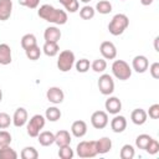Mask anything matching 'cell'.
<instances>
[{
	"mask_svg": "<svg viewBox=\"0 0 159 159\" xmlns=\"http://www.w3.org/2000/svg\"><path fill=\"white\" fill-rule=\"evenodd\" d=\"M75 155L73 150L71 149L70 145H65V147H60L58 149V157L61 159H72Z\"/></svg>",
	"mask_w": 159,
	"mask_h": 159,
	"instance_id": "36",
	"label": "cell"
},
{
	"mask_svg": "<svg viewBox=\"0 0 159 159\" xmlns=\"http://www.w3.org/2000/svg\"><path fill=\"white\" fill-rule=\"evenodd\" d=\"M98 89L104 96H111L114 92V81L111 75L103 73L98 78Z\"/></svg>",
	"mask_w": 159,
	"mask_h": 159,
	"instance_id": "7",
	"label": "cell"
},
{
	"mask_svg": "<svg viewBox=\"0 0 159 159\" xmlns=\"http://www.w3.org/2000/svg\"><path fill=\"white\" fill-rule=\"evenodd\" d=\"M149 67V61L144 55H137L132 61V68L137 73H144Z\"/></svg>",
	"mask_w": 159,
	"mask_h": 159,
	"instance_id": "12",
	"label": "cell"
},
{
	"mask_svg": "<svg viewBox=\"0 0 159 159\" xmlns=\"http://www.w3.org/2000/svg\"><path fill=\"white\" fill-rule=\"evenodd\" d=\"M148 114L143 108H135L130 113V119L135 125H143L147 122Z\"/></svg>",
	"mask_w": 159,
	"mask_h": 159,
	"instance_id": "18",
	"label": "cell"
},
{
	"mask_svg": "<svg viewBox=\"0 0 159 159\" xmlns=\"http://www.w3.org/2000/svg\"><path fill=\"white\" fill-rule=\"evenodd\" d=\"M41 51H42V50H40V47L36 45V46H32V47L25 50V55H26V57H27L29 60H31V61H36V60L40 58V56H41Z\"/></svg>",
	"mask_w": 159,
	"mask_h": 159,
	"instance_id": "33",
	"label": "cell"
},
{
	"mask_svg": "<svg viewBox=\"0 0 159 159\" xmlns=\"http://www.w3.org/2000/svg\"><path fill=\"white\" fill-rule=\"evenodd\" d=\"M76 153L80 158H93L96 157L97 148H96V140H82L76 147Z\"/></svg>",
	"mask_w": 159,
	"mask_h": 159,
	"instance_id": "6",
	"label": "cell"
},
{
	"mask_svg": "<svg viewBox=\"0 0 159 159\" xmlns=\"http://www.w3.org/2000/svg\"><path fill=\"white\" fill-rule=\"evenodd\" d=\"M145 152L149 153V154H152V155L157 154V153L159 152V142H158L157 139H152L150 143H149V145L147 147Z\"/></svg>",
	"mask_w": 159,
	"mask_h": 159,
	"instance_id": "39",
	"label": "cell"
},
{
	"mask_svg": "<svg viewBox=\"0 0 159 159\" xmlns=\"http://www.w3.org/2000/svg\"><path fill=\"white\" fill-rule=\"evenodd\" d=\"M45 123H46V118L45 116H41V114H35L30 118V120L27 122V125H26V130H27V134L31 137V138H36L39 135V133L41 132V129L45 127Z\"/></svg>",
	"mask_w": 159,
	"mask_h": 159,
	"instance_id": "5",
	"label": "cell"
},
{
	"mask_svg": "<svg viewBox=\"0 0 159 159\" xmlns=\"http://www.w3.org/2000/svg\"><path fill=\"white\" fill-rule=\"evenodd\" d=\"M127 128V119L124 116H119V114H114L113 119L111 120V129L114 133H122L124 132Z\"/></svg>",
	"mask_w": 159,
	"mask_h": 159,
	"instance_id": "14",
	"label": "cell"
},
{
	"mask_svg": "<svg viewBox=\"0 0 159 159\" xmlns=\"http://www.w3.org/2000/svg\"><path fill=\"white\" fill-rule=\"evenodd\" d=\"M43 39L46 42H58L61 39V30L56 26H48L45 29Z\"/></svg>",
	"mask_w": 159,
	"mask_h": 159,
	"instance_id": "15",
	"label": "cell"
},
{
	"mask_svg": "<svg viewBox=\"0 0 159 159\" xmlns=\"http://www.w3.org/2000/svg\"><path fill=\"white\" fill-rule=\"evenodd\" d=\"M61 116H62L61 114V111L57 107H55V106L48 107L46 109V112H45V118L47 120H50V122H57L61 118Z\"/></svg>",
	"mask_w": 159,
	"mask_h": 159,
	"instance_id": "25",
	"label": "cell"
},
{
	"mask_svg": "<svg viewBox=\"0 0 159 159\" xmlns=\"http://www.w3.org/2000/svg\"><path fill=\"white\" fill-rule=\"evenodd\" d=\"M19 4L29 9H36L40 4V0H19Z\"/></svg>",
	"mask_w": 159,
	"mask_h": 159,
	"instance_id": "41",
	"label": "cell"
},
{
	"mask_svg": "<svg viewBox=\"0 0 159 159\" xmlns=\"http://www.w3.org/2000/svg\"><path fill=\"white\" fill-rule=\"evenodd\" d=\"M12 12L11 0H0V21H6L10 19Z\"/></svg>",
	"mask_w": 159,
	"mask_h": 159,
	"instance_id": "17",
	"label": "cell"
},
{
	"mask_svg": "<svg viewBox=\"0 0 159 159\" xmlns=\"http://www.w3.org/2000/svg\"><path fill=\"white\" fill-rule=\"evenodd\" d=\"M71 134L68 130L61 129L55 134V143L57 144V147H65V145H70L71 144Z\"/></svg>",
	"mask_w": 159,
	"mask_h": 159,
	"instance_id": "19",
	"label": "cell"
},
{
	"mask_svg": "<svg viewBox=\"0 0 159 159\" xmlns=\"http://www.w3.org/2000/svg\"><path fill=\"white\" fill-rule=\"evenodd\" d=\"M120 1H125V0H120Z\"/></svg>",
	"mask_w": 159,
	"mask_h": 159,
	"instance_id": "47",
	"label": "cell"
},
{
	"mask_svg": "<svg viewBox=\"0 0 159 159\" xmlns=\"http://www.w3.org/2000/svg\"><path fill=\"white\" fill-rule=\"evenodd\" d=\"M153 1H154V0H140V4L144 5V6H149V5L153 4Z\"/></svg>",
	"mask_w": 159,
	"mask_h": 159,
	"instance_id": "43",
	"label": "cell"
},
{
	"mask_svg": "<svg viewBox=\"0 0 159 159\" xmlns=\"http://www.w3.org/2000/svg\"><path fill=\"white\" fill-rule=\"evenodd\" d=\"M147 114L152 118V119H158L159 118V104L155 103V104H152L149 107V111L147 112Z\"/></svg>",
	"mask_w": 159,
	"mask_h": 159,
	"instance_id": "40",
	"label": "cell"
},
{
	"mask_svg": "<svg viewBox=\"0 0 159 159\" xmlns=\"http://www.w3.org/2000/svg\"><path fill=\"white\" fill-rule=\"evenodd\" d=\"M129 26V19L125 14H116L108 24V31L113 36L122 35Z\"/></svg>",
	"mask_w": 159,
	"mask_h": 159,
	"instance_id": "2",
	"label": "cell"
},
{
	"mask_svg": "<svg viewBox=\"0 0 159 159\" xmlns=\"http://www.w3.org/2000/svg\"><path fill=\"white\" fill-rule=\"evenodd\" d=\"M22 159H37L39 158V152L34 147H25L21 153H20Z\"/></svg>",
	"mask_w": 159,
	"mask_h": 159,
	"instance_id": "32",
	"label": "cell"
},
{
	"mask_svg": "<svg viewBox=\"0 0 159 159\" xmlns=\"http://www.w3.org/2000/svg\"><path fill=\"white\" fill-rule=\"evenodd\" d=\"M158 41H159V37L157 36V37L154 39V47H155V51H157V52H159V47H158Z\"/></svg>",
	"mask_w": 159,
	"mask_h": 159,
	"instance_id": "44",
	"label": "cell"
},
{
	"mask_svg": "<svg viewBox=\"0 0 159 159\" xmlns=\"http://www.w3.org/2000/svg\"><path fill=\"white\" fill-rule=\"evenodd\" d=\"M134 155H135V150L130 144H124L119 152V157L122 159H133Z\"/></svg>",
	"mask_w": 159,
	"mask_h": 159,
	"instance_id": "29",
	"label": "cell"
},
{
	"mask_svg": "<svg viewBox=\"0 0 159 159\" xmlns=\"http://www.w3.org/2000/svg\"><path fill=\"white\" fill-rule=\"evenodd\" d=\"M12 61L11 48L7 43H0V65L6 66L10 65Z\"/></svg>",
	"mask_w": 159,
	"mask_h": 159,
	"instance_id": "20",
	"label": "cell"
},
{
	"mask_svg": "<svg viewBox=\"0 0 159 159\" xmlns=\"http://www.w3.org/2000/svg\"><path fill=\"white\" fill-rule=\"evenodd\" d=\"M61 2V5L65 7V10L70 11V12H76L80 7L78 0H58Z\"/></svg>",
	"mask_w": 159,
	"mask_h": 159,
	"instance_id": "34",
	"label": "cell"
},
{
	"mask_svg": "<svg viewBox=\"0 0 159 159\" xmlns=\"http://www.w3.org/2000/svg\"><path fill=\"white\" fill-rule=\"evenodd\" d=\"M36 45H37V40H36V36L34 34H25L21 37V47L24 50H27V48L36 46Z\"/></svg>",
	"mask_w": 159,
	"mask_h": 159,
	"instance_id": "24",
	"label": "cell"
},
{
	"mask_svg": "<svg viewBox=\"0 0 159 159\" xmlns=\"http://www.w3.org/2000/svg\"><path fill=\"white\" fill-rule=\"evenodd\" d=\"M46 98L53 104H60L65 99V93L60 87H50L46 92Z\"/></svg>",
	"mask_w": 159,
	"mask_h": 159,
	"instance_id": "10",
	"label": "cell"
},
{
	"mask_svg": "<svg viewBox=\"0 0 159 159\" xmlns=\"http://www.w3.org/2000/svg\"><path fill=\"white\" fill-rule=\"evenodd\" d=\"M75 53L71 50H63L60 52L58 58H57V68L61 72H68L73 66H75Z\"/></svg>",
	"mask_w": 159,
	"mask_h": 159,
	"instance_id": "4",
	"label": "cell"
},
{
	"mask_svg": "<svg viewBox=\"0 0 159 159\" xmlns=\"http://www.w3.org/2000/svg\"><path fill=\"white\" fill-rule=\"evenodd\" d=\"M91 124L96 129H103L108 125V113L104 111H96L91 116Z\"/></svg>",
	"mask_w": 159,
	"mask_h": 159,
	"instance_id": "8",
	"label": "cell"
},
{
	"mask_svg": "<svg viewBox=\"0 0 159 159\" xmlns=\"http://www.w3.org/2000/svg\"><path fill=\"white\" fill-rule=\"evenodd\" d=\"M94 15H96L94 7H92L89 5H84L82 9H80V16L83 20H91L94 17Z\"/></svg>",
	"mask_w": 159,
	"mask_h": 159,
	"instance_id": "30",
	"label": "cell"
},
{
	"mask_svg": "<svg viewBox=\"0 0 159 159\" xmlns=\"http://www.w3.org/2000/svg\"><path fill=\"white\" fill-rule=\"evenodd\" d=\"M75 66H76V70L80 73H86L91 67V62L87 58H81L77 62H75Z\"/></svg>",
	"mask_w": 159,
	"mask_h": 159,
	"instance_id": "35",
	"label": "cell"
},
{
	"mask_svg": "<svg viewBox=\"0 0 159 159\" xmlns=\"http://www.w3.org/2000/svg\"><path fill=\"white\" fill-rule=\"evenodd\" d=\"M97 12L102 14V15H107L112 11V4L108 1V0H101L97 2L96 5V9H94Z\"/></svg>",
	"mask_w": 159,
	"mask_h": 159,
	"instance_id": "26",
	"label": "cell"
},
{
	"mask_svg": "<svg viewBox=\"0 0 159 159\" xmlns=\"http://www.w3.org/2000/svg\"><path fill=\"white\" fill-rule=\"evenodd\" d=\"M152 139H153V138H152L149 134H139V135L135 138V145H137L139 149L145 150Z\"/></svg>",
	"mask_w": 159,
	"mask_h": 159,
	"instance_id": "27",
	"label": "cell"
},
{
	"mask_svg": "<svg viewBox=\"0 0 159 159\" xmlns=\"http://www.w3.org/2000/svg\"><path fill=\"white\" fill-rule=\"evenodd\" d=\"M104 108H106V112L109 113V114H118L120 111H122V102L118 97H108L104 102Z\"/></svg>",
	"mask_w": 159,
	"mask_h": 159,
	"instance_id": "11",
	"label": "cell"
},
{
	"mask_svg": "<svg viewBox=\"0 0 159 159\" xmlns=\"http://www.w3.org/2000/svg\"><path fill=\"white\" fill-rule=\"evenodd\" d=\"M112 73L119 81H127L132 76V68L124 60H116L112 63Z\"/></svg>",
	"mask_w": 159,
	"mask_h": 159,
	"instance_id": "3",
	"label": "cell"
},
{
	"mask_svg": "<svg viewBox=\"0 0 159 159\" xmlns=\"http://www.w3.org/2000/svg\"><path fill=\"white\" fill-rule=\"evenodd\" d=\"M11 123H12V118L5 112H0V129L9 128Z\"/></svg>",
	"mask_w": 159,
	"mask_h": 159,
	"instance_id": "37",
	"label": "cell"
},
{
	"mask_svg": "<svg viewBox=\"0 0 159 159\" xmlns=\"http://www.w3.org/2000/svg\"><path fill=\"white\" fill-rule=\"evenodd\" d=\"M40 145L42 147H50L55 143V134L50 130H43V132H40L39 135L36 137Z\"/></svg>",
	"mask_w": 159,
	"mask_h": 159,
	"instance_id": "21",
	"label": "cell"
},
{
	"mask_svg": "<svg viewBox=\"0 0 159 159\" xmlns=\"http://www.w3.org/2000/svg\"><path fill=\"white\" fill-rule=\"evenodd\" d=\"M96 148L98 154H106L112 149V140L108 137H102L96 140Z\"/></svg>",
	"mask_w": 159,
	"mask_h": 159,
	"instance_id": "22",
	"label": "cell"
},
{
	"mask_svg": "<svg viewBox=\"0 0 159 159\" xmlns=\"http://www.w3.org/2000/svg\"><path fill=\"white\" fill-rule=\"evenodd\" d=\"M27 111L24 108V107H19L15 112H14V116H12V124L17 128H21L24 127L26 123H27Z\"/></svg>",
	"mask_w": 159,
	"mask_h": 159,
	"instance_id": "13",
	"label": "cell"
},
{
	"mask_svg": "<svg viewBox=\"0 0 159 159\" xmlns=\"http://www.w3.org/2000/svg\"><path fill=\"white\" fill-rule=\"evenodd\" d=\"M37 15L42 20H45L47 22H51V24H55V25H65L68 20L67 12L65 10L56 9L50 4L41 5L37 10Z\"/></svg>",
	"mask_w": 159,
	"mask_h": 159,
	"instance_id": "1",
	"label": "cell"
},
{
	"mask_svg": "<svg viewBox=\"0 0 159 159\" xmlns=\"http://www.w3.org/2000/svg\"><path fill=\"white\" fill-rule=\"evenodd\" d=\"M1 99H2V91H1V88H0V102H1Z\"/></svg>",
	"mask_w": 159,
	"mask_h": 159,
	"instance_id": "45",
	"label": "cell"
},
{
	"mask_svg": "<svg viewBox=\"0 0 159 159\" xmlns=\"http://www.w3.org/2000/svg\"><path fill=\"white\" fill-rule=\"evenodd\" d=\"M71 133L76 138H82L87 133V124L84 120H75L71 125Z\"/></svg>",
	"mask_w": 159,
	"mask_h": 159,
	"instance_id": "16",
	"label": "cell"
},
{
	"mask_svg": "<svg viewBox=\"0 0 159 159\" xmlns=\"http://www.w3.org/2000/svg\"><path fill=\"white\" fill-rule=\"evenodd\" d=\"M42 52L48 57H55L60 52V47L57 42H46L42 46Z\"/></svg>",
	"mask_w": 159,
	"mask_h": 159,
	"instance_id": "23",
	"label": "cell"
},
{
	"mask_svg": "<svg viewBox=\"0 0 159 159\" xmlns=\"http://www.w3.org/2000/svg\"><path fill=\"white\" fill-rule=\"evenodd\" d=\"M11 140H12L11 134L7 130H0V148L1 147H6V145H10Z\"/></svg>",
	"mask_w": 159,
	"mask_h": 159,
	"instance_id": "38",
	"label": "cell"
},
{
	"mask_svg": "<svg viewBox=\"0 0 159 159\" xmlns=\"http://www.w3.org/2000/svg\"><path fill=\"white\" fill-rule=\"evenodd\" d=\"M16 158H17V153L10 145L0 148V159H16Z\"/></svg>",
	"mask_w": 159,
	"mask_h": 159,
	"instance_id": "28",
	"label": "cell"
},
{
	"mask_svg": "<svg viewBox=\"0 0 159 159\" xmlns=\"http://www.w3.org/2000/svg\"><path fill=\"white\" fill-rule=\"evenodd\" d=\"M80 1H82V2H84V4H87V2H89L91 0H80Z\"/></svg>",
	"mask_w": 159,
	"mask_h": 159,
	"instance_id": "46",
	"label": "cell"
},
{
	"mask_svg": "<svg viewBox=\"0 0 159 159\" xmlns=\"http://www.w3.org/2000/svg\"><path fill=\"white\" fill-rule=\"evenodd\" d=\"M149 72L154 80H158L159 78V62H153L149 67Z\"/></svg>",
	"mask_w": 159,
	"mask_h": 159,
	"instance_id": "42",
	"label": "cell"
},
{
	"mask_svg": "<svg viewBox=\"0 0 159 159\" xmlns=\"http://www.w3.org/2000/svg\"><path fill=\"white\" fill-rule=\"evenodd\" d=\"M91 68L97 72V73H102L106 71L107 68V61L104 58H96L92 63H91Z\"/></svg>",
	"mask_w": 159,
	"mask_h": 159,
	"instance_id": "31",
	"label": "cell"
},
{
	"mask_svg": "<svg viewBox=\"0 0 159 159\" xmlns=\"http://www.w3.org/2000/svg\"><path fill=\"white\" fill-rule=\"evenodd\" d=\"M99 51L104 60H114L117 56V47L111 41H103L99 46Z\"/></svg>",
	"mask_w": 159,
	"mask_h": 159,
	"instance_id": "9",
	"label": "cell"
}]
</instances>
